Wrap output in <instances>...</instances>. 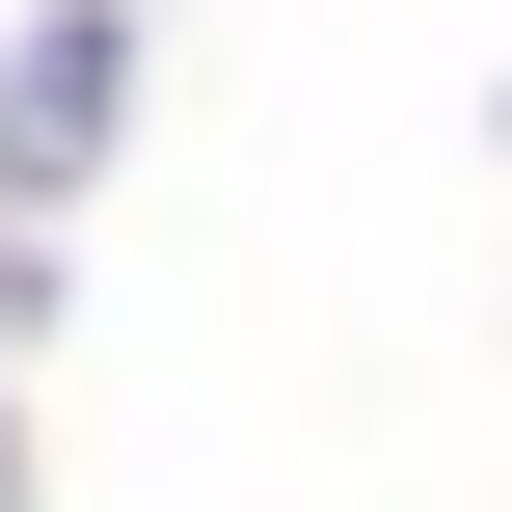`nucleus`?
<instances>
[{
    "label": "nucleus",
    "instance_id": "f257e3e1",
    "mask_svg": "<svg viewBox=\"0 0 512 512\" xmlns=\"http://www.w3.org/2000/svg\"><path fill=\"white\" fill-rule=\"evenodd\" d=\"M81 135H108V27H54V54H27V81H0V162H27V189H54V162H81Z\"/></svg>",
    "mask_w": 512,
    "mask_h": 512
}]
</instances>
